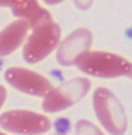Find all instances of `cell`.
<instances>
[{
    "mask_svg": "<svg viewBox=\"0 0 132 135\" xmlns=\"http://www.w3.org/2000/svg\"><path fill=\"white\" fill-rule=\"evenodd\" d=\"M75 65L82 72L100 78H116L128 75L131 63L118 54L106 51H84L76 59Z\"/></svg>",
    "mask_w": 132,
    "mask_h": 135,
    "instance_id": "1",
    "label": "cell"
},
{
    "mask_svg": "<svg viewBox=\"0 0 132 135\" xmlns=\"http://www.w3.org/2000/svg\"><path fill=\"white\" fill-rule=\"evenodd\" d=\"M60 41V28L53 21L41 22L32 28L24 46V59L30 63L43 60L57 47Z\"/></svg>",
    "mask_w": 132,
    "mask_h": 135,
    "instance_id": "2",
    "label": "cell"
},
{
    "mask_svg": "<svg viewBox=\"0 0 132 135\" xmlns=\"http://www.w3.org/2000/svg\"><path fill=\"white\" fill-rule=\"evenodd\" d=\"M94 109L95 115L100 119L101 125L112 134H123L126 131V116L120 101L115 94L98 88L94 93Z\"/></svg>",
    "mask_w": 132,
    "mask_h": 135,
    "instance_id": "3",
    "label": "cell"
},
{
    "mask_svg": "<svg viewBox=\"0 0 132 135\" xmlns=\"http://www.w3.org/2000/svg\"><path fill=\"white\" fill-rule=\"evenodd\" d=\"M90 90V81L87 78H75L65 82L59 88H51L46 94L43 109L46 112H60L74 106Z\"/></svg>",
    "mask_w": 132,
    "mask_h": 135,
    "instance_id": "4",
    "label": "cell"
},
{
    "mask_svg": "<svg viewBox=\"0 0 132 135\" xmlns=\"http://www.w3.org/2000/svg\"><path fill=\"white\" fill-rule=\"evenodd\" d=\"M0 126L15 134H43L51 126L48 118L28 110H12L0 116Z\"/></svg>",
    "mask_w": 132,
    "mask_h": 135,
    "instance_id": "5",
    "label": "cell"
},
{
    "mask_svg": "<svg viewBox=\"0 0 132 135\" xmlns=\"http://www.w3.org/2000/svg\"><path fill=\"white\" fill-rule=\"evenodd\" d=\"M4 78L10 85L31 95H46L51 90V84L46 76L24 68H9Z\"/></svg>",
    "mask_w": 132,
    "mask_h": 135,
    "instance_id": "6",
    "label": "cell"
},
{
    "mask_svg": "<svg viewBox=\"0 0 132 135\" xmlns=\"http://www.w3.org/2000/svg\"><path fill=\"white\" fill-rule=\"evenodd\" d=\"M91 32L85 28L74 31L68 38L60 44L57 50V62L62 66H69L76 62V59L81 56L84 51H87L91 46Z\"/></svg>",
    "mask_w": 132,
    "mask_h": 135,
    "instance_id": "7",
    "label": "cell"
},
{
    "mask_svg": "<svg viewBox=\"0 0 132 135\" xmlns=\"http://www.w3.org/2000/svg\"><path fill=\"white\" fill-rule=\"evenodd\" d=\"M30 30V22L22 18L7 25L0 32V56H7V54L13 53L25 40Z\"/></svg>",
    "mask_w": 132,
    "mask_h": 135,
    "instance_id": "8",
    "label": "cell"
},
{
    "mask_svg": "<svg viewBox=\"0 0 132 135\" xmlns=\"http://www.w3.org/2000/svg\"><path fill=\"white\" fill-rule=\"evenodd\" d=\"M10 9L16 18H22V19L28 21L31 28L51 19L48 10L41 7L37 0H16Z\"/></svg>",
    "mask_w": 132,
    "mask_h": 135,
    "instance_id": "9",
    "label": "cell"
},
{
    "mask_svg": "<svg viewBox=\"0 0 132 135\" xmlns=\"http://www.w3.org/2000/svg\"><path fill=\"white\" fill-rule=\"evenodd\" d=\"M4 100H6V90H4V87L0 85V107L3 106Z\"/></svg>",
    "mask_w": 132,
    "mask_h": 135,
    "instance_id": "10",
    "label": "cell"
},
{
    "mask_svg": "<svg viewBox=\"0 0 132 135\" xmlns=\"http://www.w3.org/2000/svg\"><path fill=\"white\" fill-rule=\"evenodd\" d=\"M16 0H0V6H7V7H12V4L15 3Z\"/></svg>",
    "mask_w": 132,
    "mask_h": 135,
    "instance_id": "11",
    "label": "cell"
},
{
    "mask_svg": "<svg viewBox=\"0 0 132 135\" xmlns=\"http://www.w3.org/2000/svg\"><path fill=\"white\" fill-rule=\"evenodd\" d=\"M47 4H57V3H60V2H63V0H44Z\"/></svg>",
    "mask_w": 132,
    "mask_h": 135,
    "instance_id": "12",
    "label": "cell"
},
{
    "mask_svg": "<svg viewBox=\"0 0 132 135\" xmlns=\"http://www.w3.org/2000/svg\"><path fill=\"white\" fill-rule=\"evenodd\" d=\"M128 76H131V78H132V65H131V69H129V74H128Z\"/></svg>",
    "mask_w": 132,
    "mask_h": 135,
    "instance_id": "13",
    "label": "cell"
}]
</instances>
